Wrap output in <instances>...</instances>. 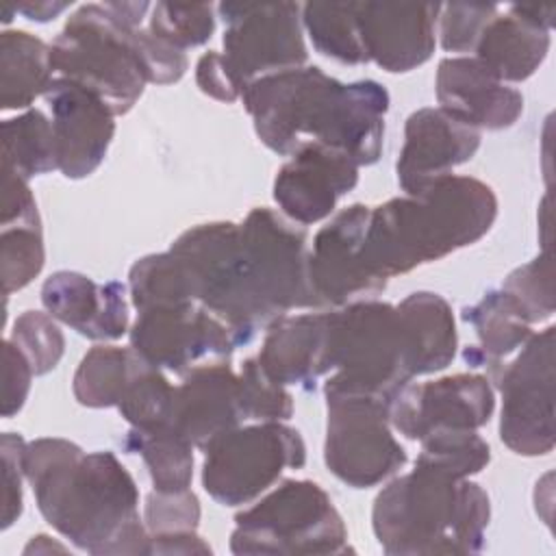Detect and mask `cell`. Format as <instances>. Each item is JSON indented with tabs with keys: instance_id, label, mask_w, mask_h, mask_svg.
I'll use <instances>...</instances> for the list:
<instances>
[{
	"instance_id": "19",
	"label": "cell",
	"mask_w": 556,
	"mask_h": 556,
	"mask_svg": "<svg viewBox=\"0 0 556 556\" xmlns=\"http://www.w3.org/2000/svg\"><path fill=\"white\" fill-rule=\"evenodd\" d=\"M367 61L400 74L424 65L437 43V2H354Z\"/></svg>"
},
{
	"instance_id": "35",
	"label": "cell",
	"mask_w": 556,
	"mask_h": 556,
	"mask_svg": "<svg viewBox=\"0 0 556 556\" xmlns=\"http://www.w3.org/2000/svg\"><path fill=\"white\" fill-rule=\"evenodd\" d=\"M421 443L415 463L441 469L454 478L480 473L491 460L489 443L476 430H437Z\"/></svg>"
},
{
	"instance_id": "22",
	"label": "cell",
	"mask_w": 556,
	"mask_h": 556,
	"mask_svg": "<svg viewBox=\"0 0 556 556\" xmlns=\"http://www.w3.org/2000/svg\"><path fill=\"white\" fill-rule=\"evenodd\" d=\"M245 421L239 400V374L226 361L200 363L182 374L174 393L172 426L204 450L215 437Z\"/></svg>"
},
{
	"instance_id": "17",
	"label": "cell",
	"mask_w": 556,
	"mask_h": 556,
	"mask_svg": "<svg viewBox=\"0 0 556 556\" xmlns=\"http://www.w3.org/2000/svg\"><path fill=\"white\" fill-rule=\"evenodd\" d=\"M358 182V163L345 152L306 143L295 150L274 178V200L287 219L311 226L334 213L341 195Z\"/></svg>"
},
{
	"instance_id": "20",
	"label": "cell",
	"mask_w": 556,
	"mask_h": 556,
	"mask_svg": "<svg viewBox=\"0 0 556 556\" xmlns=\"http://www.w3.org/2000/svg\"><path fill=\"white\" fill-rule=\"evenodd\" d=\"M480 130L450 115L441 106H426L408 115L404 146L395 172L404 193H417L432 180L452 174L473 159L480 148Z\"/></svg>"
},
{
	"instance_id": "46",
	"label": "cell",
	"mask_w": 556,
	"mask_h": 556,
	"mask_svg": "<svg viewBox=\"0 0 556 556\" xmlns=\"http://www.w3.org/2000/svg\"><path fill=\"white\" fill-rule=\"evenodd\" d=\"M195 83L202 93L219 100V102H235L241 98V89L232 78L224 56L215 50H208L198 59L195 65Z\"/></svg>"
},
{
	"instance_id": "6",
	"label": "cell",
	"mask_w": 556,
	"mask_h": 556,
	"mask_svg": "<svg viewBox=\"0 0 556 556\" xmlns=\"http://www.w3.org/2000/svg\"><path fill=\"white\" fill-rule=\"evenodd\" d=\"M330 376L324 393H363L393 404L413 380L397 308L358 300L330 311Z\"/></svg>"
},
{
	"instance_id": "34",
	"label": "cell",
	"mask_w": 556,
	"mask_h": 556,
	"mask_svg": "<svg viewBox=\"0 0 556 556\" xmlns=\"http://www.w3.org/2000/svg\"><path fill=\"white\" fill-rule=\"evenodd\" d=\"M128 293L137 311L193 302L187 278L169 250L161 254H148L130 267Z\"/></svg>"
},
{
	"instance_id": "9",
	"label": "cell",
	"mask_w": 556,
	"mask_h": 556,
	"mask_svg": "<svg viewBox=\"0 0 556 556\" xmlns=\"http://www.w3.org/2000/svg\"><path fill=\"white\" fill-rule=\"evenodd\" d=\"M202 486L222 506H243L265 493L285 469L306 463L302 434L282 421L237 426L204 445Z\"/></svg>"
},
{
	"instance_id": "28",
	"label": "cell",
	"mask_w": 556,
	"mask_h": 556,
	"mask_svg": "<svg viewBox=\"0 0 556 556\" xmlns=\"http://www.w3.org/2000/svg\"><path fill=\"white\" fill-rule=\"evenodd\" d=\"M54 80L52 46L26 30L0 33V104L28 109Z\"/></svg>"
},
{
	"instance_id": "10",
	"label": "cell",
	"mask_w": 556,
	"mask_h": 556,
	"mask_svg": "<svg viewBox=\"0 0 556 556\" xmlns=\"http://www.w3.org/2000/svg\"><path fill=\"white\" fill-rule=\"evenodd\" d=\"M328 406L324 460L332 476L369 489L408 460L391 432V402L363 393H324Z\"/></svg>"
},
{
	"instance_id": "48",
	"label": "cell",
	"mask_w": 556,
	"mask_h": 556,
	"mask_svg": "<svg viewBox=\"0 0 556 556\" xmlns=\"http://www.w3.org/2000/svg\"><path fill=\"white\" fill-rule=\"evenodd\" d=\"M72 2H48V0H39V2H22L15 4V13L26 15L33 22H50L54 20L59 13H63L65 9H70Z\"/></svg>"
},
{
	"instance_id": "4",
	"label": "cell",
	"mask_w": 556,
	"mask_h": 556,
	"mask_svg": "<svg viewBox=\"0 0 556 556\" xmlns=\"http://www.w3.org/2000/svg\"><path fill=\"white\" fill-rule=\"evenodd\" d=\"M489 517V495L480 484L415 463L376 495L371 526L391 556L476 554Z\"/></svg>"
},
{
	"instance_id": "2",
	"label": "cell",
	"mask_w": 556,
	"mask_h": 556,
	"mask_svg": "<svg viewBox=\"0 0 556 556\" xmlns=\"http://www.w3.org/2000/svg\"><path fill=\"white\" fill-rule=\"evenodd\" d=\"M258 139L291 156L306 143L337 148L358 167L382 154L389 93L376 80L341 83L317 65L256 78L241 93Z\"/></svg>"
},
{
	"instance_id": "25",
	"label": "cell",
	"mask_w": 556,
	"mask_h": 556,
	"mask_svg": "<svg viewBox=\"0 0 556 556\" xmlns=\"http://www.w3.org/2000/svg\"><path fill=\"white\" fill-rule=\"evenodd\" d=\"M410 378L445 369L458 348L456 321L447 300L432 291H415L397 306Z\"/></svg>"
},
{
	"instance_id": "38",
	"label": "cell",
	"mask_w": 556,
	"mask_h": 556,
	"mask_svg": "<svg viewBox=\"0 0 556 556\" xmlns=\"http://www.w3.org/2000/svg\"><path fill=\"white\" fill-rule=\"evenodd\" d=\"M500 289L521 308L530 324L549 319L554 313L552 252L545 250L530 263L510 271Z\"/></svg>"
},
{
	"instance_id": "47",
	"label": "cell",
	"mask_w": 556,
	"mask_h": 556,
	"mask_svg": "<svg viewBox=\"0 0 556 556\" xmlns=\"http://www.w3.org/2000/svg\"><path fill=\"white\" fill-rule=\"evenodd\" d=\"M148 554H211V547L195 534V530H182L148 534Z\"/></svg>"
},
{
	"instance_id": "1",
	"label": "cell",
	"mask_w": 556,
	"mask_h": 556,
	"mask_svg": "<svg viewBox=\"0 0 556 556\" xmlns=\"http://www.w3.org/2000/svg\"><path fill=\"white\" fill-rule=\"evenodd\" d=\"M24 476L43 519L78 549L148 554L137 484L113 452L87 454L67 439H35L24 447Z\"/></svg>"
},
{
	"instance_id": "14",
	"label": "cell",
	"mask_w": 556,
	"mask_h": 556,
	"mask_svg": "<svg viewBox=\"0 0 556 556\" xmlns=\"http://www.w3.org/2000/svg\"><path fill=\"white\" fill-rule=\"evenodd\" d=\"M239 345L235 332L200 302L139 311L130 348L159 369L187 374L202 361H226Z\"/></svg>"
},
{
	"instance_id": "42",
	"label": "cell",
	"mask_w": 556,
	"mask_h": 556,
	"mask_svg": "<svg viewBox=\"0 0 556 556\" xmlns=\"http://www.w3.org/2000/svg\"><path fill=\"white\" fill-rule=\"evenodd\" d=\"M143 519L148 534L195 530L200 521V502L191 489L176 493L152 491L146 497Z\"/></svg>"
},
{
	"instance_id": "39",
	"label": "cell",
	"mask_w": 556,
	"mask_h": 556,
	"mask_svg": "<svg viewBox=\"0 0 556 556\" xmlns=\"http://www.w3.org/2000/svg\"><path fill=\"white\" fill-rule=\"evenodd\" d=\"M239 400L245 419L287 421L293 415V395L274 382L256 358H248L239 371Z\"/></svg>"
},
{
	"instance_id": "18",
	"label": "cell",
	"mask_w": 556,
	"mask_h": 556,
	"mask_svg": "<svg viewBox=\"0 0 556 556\" xmlns=\"http://www.w3.org/2000/svg\"><path fill=\"white\" fill-rule=\"evenodd\" d=\"M43 98L52 113L59 172L74 180L93 174L115 135L113 111L96 93L63 76H54Z\"/></svg>"
},
{
	"instance_id": "11",
	"label": "cell",
	"mask_w": 556,
	"mask_h": 556,
	"mask_svg": "<svg viewBox=\"0 0 556 556\" xmlns=\"http://www.w3.org/2000/svg\"><path fill=\"white\" fill-rule=\"evenodd\" d=\"M239 228L250 280L267 321L293 308H317L308 278L306 230L267 206L252 208Z\"/></svg>"
},
{
	"instance_id": "30",
	"label": "cell",
	"mask_w": 556,
	"mask_h": 556,
	"mask_svg": "<svg viewBox=\"0 0 556 556\" xmlns=\"http://www.w3.org/2000/svg\"><path fill=\"white\" fill-rule=\"evenodd\" d=\"M139 358L141 356L132 348H91L83 356L72 380V391L78 404L89 408L117 406Z\"/></svg>"
},
{
	"instance_id": "5",
	"label": "cell",
	"mask_w": 556,
	"mask_h": 556,
	"mask_svg": "<svg viewBox=\"0 0 556 556\" xmlns=\"http://www.w3.org/2000/svg\"><path fill=\"white\" fill-rule=\"evenodd\" d=\"M139 28L119 22L104 2L83 4L52 41L54 72L96 93L113 115L128 113L148 85Z\"/></svg>"
},
{
	"instance_id": "12",
	"label": "cell",
	"mask_w": 556,
	"mask_h": 556,
	"mask_svg": "<svg viewBox=\"0 0 556 556\" xmlns=\"http://www.w3.org/2000/svg\"><path fill=\"white\" fill-rule=\"evenodd\" d=\"M224 61L241 93L256 78L302 67L308 59L298 2H222Z\"/></svg>"
},
{
	"instance_id": "44",
	"label": "cell",
	"mask_w": 556,
	"mask_h": 556,
	"mask_svg": "<svg viewBox=\"0 0 556 556\" xmlns=\"http://www.w3.org/2000/svg\"><path fill=\"white\" fill-rule=\"evenodd\" d=\"M35 371L26 354L7 339L2 343V417H13L26 402Z\"/></svg>"
},
{
	"instance_id": "40",
	"label": "cell",
	"mask_w": 556,
	"mask_h": 556,
	"mask_svg": "<svg viewBox=\"0 0 556 556\" xmlns=\"http://www.w3.org/2000/svg\"><path fill=\"white\" fill-rule=\"evenodd\" d=\"M11 341L26 354L35 376L52 371L65 350V337L54 317L41 311H24L13 324Z\"/></svg>"
},
{
	"instance_id": "45",
	"label": "cell",
	"mask_w": 556,
	"mask_h": 556,
	"mask_svg": "<svg viewBox=\"0 0 556 556\" xmlns=\"http://www.w3.org/2000/svg\"><path fill=\"white\" fill-rule=\"evenodd\" d=\"M2 226L41 224L28 180L2 165Z\"/></svg>"
},
{
	"instance_id": "7",
	"label": "cell",
	"mask_w": 556,
	"mask_h": 556,
	"mask_svg": "<svg viewBox=\"0 0 556 556\" xmlns=\"http://www.w3.org/2000/svg\"><path fill=\"white\" fill-rule=\"evenodd\" d=\"M232 554H345L348 530L330 495L313 480H282L235 517Z\"/></svg>"
},
{
	"instance_id": "3",
	"label": "cell",
	"mask_w": 556,
	"mask_h": 556,
	"mask_svg": "<svg viewBox=\"0 0 556 556\" xmlns=\"http://www.w3.org/2000/svg\"><path fill=\"white\" fill-rule=\"evenodd\" d=\"M497 217V195L480 178L447 174L417 193L371 206L363 245L382 280L439 261L482 239Z\"/></svg>"
},
{
	"instance_id": "29",
	"label": "cell",
	"mask_w": 556,
	"mask_h": 556,
	"mask_svg": "<svg viewBox=\"0 0 556 556\" xmlns=\"http://www.w3.org/2000/svg\"><path fill=\"white\" fill-rule=\"evenodd\" d=\"M122 447L143 458L154 491L176 493L191 486L193 445L172 424L130 428Z\"/></svg>"
},
{
	"instance_id": "37",
	"label": "cell",
	"mask_w": 556,
	"mask_h": 556,
	"mask_svg": "<svg viewBox=\"0 0 556 556\" xmlns=\"http://www.w3.org/2000/svg\"><path fill=\"white\" fill-rule=\"evenodd\" d=\"M148 30L161 41L187 50L202 46L215 30L213 4H174L156 2L148 22Z\"/></svg>"
},
{
	"instance_id": "32",
	"label": "cell",
	"mask_w": 556,
	"mask_h": 556,
	"mask_svg": "<svg viewBox=\"0 0 556 556\" xmlns=\"http://www.w3.org/2000/svg\"><path fill=\"white\" fill-rule=\"evenodd\" d=\"M302 26L317 52L348 65L367 63L354 2H306Z\"/></svg>"
},
{
	"instance_id": "16",
	"label": "cell",
	"mask_w": 556,
	"mask_h": 556,
	"mask_svg": "<svg viewBox=\"0 0 556 556\" xmlns=\"http://www.w3.org/2000/svg\"><path fill=\"white\" fill-rule=\"evenodd\" d=\"M495 408L491 380L482 374H454L406 384L391 404V426L410 441L437 430H478Z\"/></svg>"
},
{
	"instance_id": "24",
	"label": "cell",
	"mask_w": 556,
	"mask_h": 556,
	"mask_svg": "<svg viewBox=\"0 0 556 556\" xmlns=\"http://www.w3.org/2000/svg\"><path fill=\"white\" fill-rule=\"evenodd\" d=\"M263 371L278 384H315L330 371V315H282L267 326L256 356Z\"/></svg>"
},
{
	"instance_id": "13",
	"label": "cell",
	"mask_w": 556,
	"mask_h": 556,
	"mask_svg": "<svg viewBox=\"0 0 556 556\" xmlns=\"http://www.w3.org/2000/svg\"><path fill=\"white\" fill-rule=\"evenodd\" d=\"M554 330L532 332L515 361L497 369L500 439L521 456L554 450Z\"/></svg>"
},
{
	"instance_id": "15",
	"label": "cell",
	"mask_w": 556,
	"mask_h": 556,
	"mask_svg": "<svg viewBox=\"0 0 556 556\" xmlns=\"http://www.w3.org/2000/svg\"><path fill=\"white\" fill-rule=\"evenodd\" d=\"M371 206L350 204L319 228L308 252V278L317 308L369 300L387 287L363 258Z\"/></svg>"
},
{
	"instance_id": "31",
	"label": "cell",
	"mask_w": 556,
	"mask_h": 556,
	"mask_svg": "<svg viewBox=\"0 0 556 556\" xmlns=\"http://www.w3.org/2000/svg\"><path fill=\"white\" fill-rule=\"evenodd\" d=\"M2 165L26 180L59 169L52 122L39 109L2 122Z\"/></svg>"
},
{
	"instance_id": "33",
	"label": "cell",
	"mask_w": 556,
	"mask_h": 556,
	"mask_svg": "<svg viewBox=\"0 0 556 556\" xmlns=\"http://www.w3.org/2000/svg\"><path fill=\"white\" fill-rule=\"evenodd\" d=\"M176 387L163 376V371L139 358L119 402L117 410L130 424V428H154L172 424Z\"/></svg>"
},
{
	"instance_id": "27",
	"label": "cell",
	"mask_w": 556,
	"mask_h": 556,
	"mask_svg": "<svg viewBox=\"0 0 556 556\" xmlns=\"http://www.w3.org/2000/svg\"><path fill=\"white\" fill-rule=\"evenodd\" d=\"M463 319L473 326L480 343L463 352L471 367L497 371L500 358L513 354L532 337V324L502 289H493L484 293L480 302L467 306Z\"/></svg>"
},
{
	"instance_id": "36",
	"label": "cell",
	"mask_w": 556,
	"mask_h": 556,
	"mask_svg": "<svg viewBox=\"0 0 556 556\" xmlns=\"http://www.w3.org/2000/svg\"><path fill=\"white\" fill-rule=\"evenodd\" d=\"M46 261L41 224L2 226L0 271L4 295L24 289L39 276Z\"/></svg>"
},
{
	"instance_id": "26",
	"label": "cell",
	"mask_w": 556,
	"mask_h": 556,
	"mask_svg": "<svg viewBox=\"0 0 556 556\" xmlns=\"http://www.w3.org/2000/svg\"><path fill=\"white\" fill-rule=\"evenodd\" d=\"M549 43V30L526 20L517 7H508L484 26L473 52L502 83H521L545 61Z\"/></svg>"
},
{
	"instance_id": "23",
	"label": "cell",
	"mask_w": 556,
	"mask_h": 556,
	"mask_svg": "<svg viewBox=\"0 0 556 556\" xmlns=\"http://www.w3.org/2000/svg\"><path fill=\"white\" fill-rule=\"evenodd\" d=\"M126 285L93 282L80 271L61 269L46 278L41 304L46 313L93 341H115L128 332Z\"/></svg>"
},
{
	"instance_id": "43",
	"label": "cell",
	"mask_w": 556,
	"mask_h": 556,
	"mask_svg": "<svg viewBox=\"0 0 556 556\" xmlns=\"http://www.w3.org/2000/svg\"><path fill=\"white\" fill-rule=\"evenodd\" d=\"M26 441L15 432H4L0 441L2 458V530H7L22 515V478L24 476Z\"/></svg>"
},
{
	"instance_id": "21",
	"label": "cell",
	"mask_w": 556,
	"mask_h": 556,
	"mask_svg": "<svg viewBox=\"0 0 556 556\" xmlns=\"http://www.w3.org/2000/svg\"><path fill=\"white\" fill-rule=\"evenodd\" d=\"M434 91L443 111L478 130L510 128L523 113L521 91L495 78L476 56L443 59Z\"/></svg>"
},
{
	"instance_id": "41",
	"label": "cell",
	"mask_w": 556,
	"mask_h": 556,
	"mask_svg": "<svg viewBox=\"0 0 556 556\" xmlns=\"http://www.w3.org/2000/svg\"><path fill=\"white\" fill-rule=\"evenodd\" d=\"M495 4H441L439 35L445 52H473L484 26L497 15Z\"/></svg>"
},
{
	"instance_id": "8",
	"label": "cell",
	"mask_w": 556,
	"mask_h": 556,
	"mask_svg": "<svg viewBox=\"0 0 556 556\" xmlns=\"http://www.w3.org/2000/svg\"><path fill=\"white\" fill-rule=\"evenodd\" d=\"M169 252L187 278L191 300L217 315L239 345L269 326L250 280L239 224H198L185 230Z\"/></svg>"
}]
</instances>
